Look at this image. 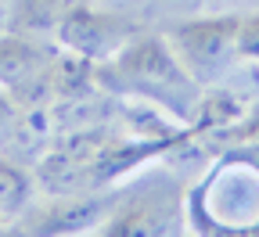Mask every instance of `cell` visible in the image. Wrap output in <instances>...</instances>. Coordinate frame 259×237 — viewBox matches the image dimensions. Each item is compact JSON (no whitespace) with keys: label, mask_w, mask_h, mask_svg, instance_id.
I'll return each instance as SVG.
<instances>
[{"label":"cell","mask_w":259,"mask_h":237,"mask_svg":"<svg viewBox=\"0 0 259 237\" xmlns=\"http://www.w3.org/2000/svg\"><path fill=\"white\" fill-rule=\"evenodd\" d=\"M238 58L259 61V15H245L238 22Z\"/></svg>","instance_id":"cell-9"},{"label":"cell","mask_w":259,"mask_h":237,"mask_svg":"<svg viewBox=\"0 0 259 237\" xmlns=\"http://www.w3.org/2000/svg\"><path fill=\"white\" fill-rule=\"evenodd\" d=\"M169 223H173L169 201L158 198V194H144L108 219L105 237H166Z\"/></svg>","instance_id":"cell-6"},{"label":"cell","mask_w":259,"mask_h":237,"mask_svg":"<svg viewBox=\"0 0 259 237\" xmlns=\"http://www.w3.org/2000/svg\"><path fill=\"white\" fill-rule=\"evenodd\" d=\"M54 36L69 54L101 65V61L115 58L134 36H141V25L119 11H97V8H90V0H76L69 15L58 22Z\"/></svg>","instance_id":"cell-3"},{"label":"cell","mask_w":259,"mask_h":237,"mask_svg":"<svg viewBox=\"0 0 259 237\" xmlns=\"http://www.w3.org/2000/svg\"><path fill=\"white\" fill-rule=\"evenodd\" d=\"M238 140H241V144H255V148H259V115H255V119H248V122L241 126Z\"/></svg>","instance_id":"cell-11"},{"label":"cell","mask_w":259,"mask_h":237,"mask_svg":"<svg viewBox=\"0 0 259 237\" xmlns=\"http://www.w3.org/2000/svg\"><path fill=\"white\" fill-rule=\"evenodd\" d=\"M32 173L22 169L18 162L0 155V226H11L25 216L32 201Z\"/></svg>","instance_id":"cell-7"},{"label":"cell","mask_w":259,"mask_h":237,"mask_svg":"<svg viewBox=\"0 0 259 237\" xmlns=\"http://www.w3.org/2000/svg\"><path fill=\"white\" fill-rule=\"evenodd\" d=\"M0 237H25V230L11 223V226H0Z\"/></svg>","instance_id":"cell-12"},{"label":"cell","mask_w":259,"mask_h":237,"mask_svg":"<svg viewBox=\"0 0 259 237\" xmlns=\"http://www.w3.org/2000/svg\"><path fill=\"white\" fill-rule=\"evenodd\" d=\"M108 205L97 198H58L47 209H25L29 216L18 219L25 237H61V233H79L101 219Z\"/></svg>","instance_id":"cell-5"},{"label":"cell","mask_w":259,"mask_h":237,"mask_svg":"<svg viewBox=\"0 0 259 237\" xmlns=\"http://www.w3.org/2000/svg\"><path fill=\"white\" fill-rule=\"evenodd\" d=\"M54 51L44 47L29 32H4L0 36V86H4L18 105H36L51 93L54 83Z\"/></svg>","instance_id":"cell-4"},{"label":"cell","mask_w":259,"mask_h":237,"mask_svg":"<svg viewBox=\"0 0 259 237\" xmlns=\"http://www.w3.org/2000/svg\"><path fill=\"white\" fill-rule=\"evenodd\" d=\"M97 83L112 93H137L158 101L180 115L198 105V83L184 72L169 40L162 36H134L115 58L97 65Z\"/></svg>","instance_id":"cell-1"},{"label":"cell","mask_w":259,"mask_h":237,"mask_svg":"<svg viewBox=\"0 0 259 237\" xmlns=\"http://www.w3.org/2000/svg\"><path fill=\"white\" fill-rule=\"evenodd\" d=\"M238 22H241L238 15L194 18L169 32V47L177 61L198 86H209L220 76H227L231 61L238 58Z\"/></svg>","instance_id":"cell-2"},{"label":"cell","mask_w":259,"mask_h":237,"mask_svg":"<svg viewBox=\"0 0 259 237\" xmlns=\"http://www.w3.org/2000/svg\"><path fill=\"white\" fill-rule=\"evenodd\" d=\"M18 119H22V105L0 86V137H8V133L18 126Z\"/></svg>","instance_id":"cell-10"},{"label":"cell","mask_w":259,"mask_h":237,"mask_svg":"<svg viewBox=\"0 0 259 237\" xmlns=\"http://www.w3.org/2000/svg\"><path fill=\"white\" fill-rule=\"evenodd\" d=\"M72 4H76V0H18L15 15H11V29L29 32V36L51 32V29H58V22L65 15H69Z\"/></svg>","instance_id":"cell-8"}]
</instances>
